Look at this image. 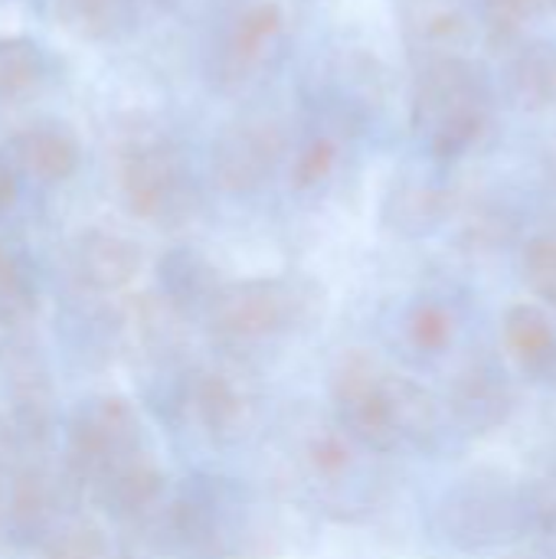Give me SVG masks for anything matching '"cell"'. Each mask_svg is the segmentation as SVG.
<instances>
[{
    "mask_svg": "<svg viewBox=\"0 0 556 559\" xmlns=\"http://www.w3.org/2000/svg\"><path fill=\"white\" fill-rule=\"evenodd\" d=\"M46 75V56L29 36H0V98L33 92Z\"/></svg>",
    "mask_w": 556,
    "mask_h": 559,
    "instance_id": "19",
    "label": "cell"
},
{
    "mask_svg": "<svg viewBox=\"0 0 556 559\" xmlns=\"http://www.w3.org/2000/svg\"><path fill=\"white\" fill-rule=\"evenodd\" d=\"M95 498L118 518H134L141 511H147L161 491H164V472L154 465V459L147 452L115 465L108 475H102L95 485Z\"/></svg>",
    "mask_w": 556,
    "mask_h": 559,
    "instance_id": "12",
    "label": "cell"
},
{
    "mask_svg": "<svg viewBox=\"0 0 556 559\" xmlns=\"http://www.w3.org/2000/svg\"><path fill=\"white\" fill-rule=\"evenodd\" d=\"M534 514H537V521H541L551 534H556V481L541 485L537 501H534Z\"/></svg>",
    "mask_w": 556,
    "mask_h": 559,
    "instance_id": "29",
    "label": "cell"
},
{
    "mask_svg": "<svg viewBox=\"0 0 556 559\" xmlns=\"http://www.w3.org/2000/svg\"><path fill=\"white\" fill-rule=\"evenodd\" d=\"M541 0H485V16H488V29H492V36L498 39H511L518 29H521V23H524V16L537 7Z\"/></svg>",
    "mask_w": 556,
    "mask_h": 559,
    "instance_id": "28",
    "label": "cell"
},
{
    "mask_svg": "<svg viewBox=\"0 0 556 559\" xmlns=\"http://www.w3.org/2000/svg\"><path fill=\"white\" fill-rule=\"evenodd\" d=\"M66 504V481L52 475L39 462H23L10 475L7 501H3V524L20 540H49L59 527Z\"/></svg>",
    "mask_w": 556,
    "mask_h": 559,
    "instance_id": "7",
    "label": "cell"
},
{
    "mask_svg": "<svg viewBox=\"0 0 556 559\" xmlns=\"http://www.w3.org/2000/svg\"><path fill=\"white\" fill-rule=\"evenodd\" d=\"M193 409H197V419L203 423V429L216 439L236 436L242 426V416H246V403H242L239 390L223 373H203L193 383Z\"/></svg>",
    "mask_w": 556,
    "mask_h": 559,
    "instance_id": "17",
    "label": "cell"
},
{
    "mask_svg": "<svg viewBox=\"0 0 556 559\" xmlns=\"http://www.w3.org/2000/svg\"><path fill=\"white\" fill-rule=\"evenodd\" d=\"M13 160L39 183H66L82 164V144L69 124L33 121L10 138Z\"/></svg>",
    "mask_w": 556,
    "mask_h": 559,
    "instance_id": "9",
    "label": "cell"
},
{
    "mask_svg": "<svg viewBox=\"0 0 556 559\" xmlns=\"http://www.w3.org/2000/svg\"><path fill=\"white\" fill-rule=\"evenodd\" d=\"M161 288L164 301H170L177 311L193 308V305H210L213 295L220 292L213 282V269L190 249H174L161 259Z\"/></svg>",
    "mask_w": 556,
    "mask_h": 559,
    "instance_id": "14",
    "label": "cell"
},
{
    "mask_svg": "<svg viewBox=\"0 0 556 559\" xmlns=\"http://www.w3.org/2000/svg\"><path fill=\"white\" fill-rule=\"evenodd\" d=\"M282 134L265 121H239L216 134L210 147V174L226 193L259 190L279 167Z\"/></svg>",
    "mask_w": 556,
    "mask_h": 559,
    "instance_id": "6",
    "label": "cell"
},
{
    "mask_svg": "<svg viewBox=\"0 0 556 559\" xmlns=\"http://www.w3.org/2000/svg\"><path fill=\"white\" fill-rule=\"evenodd\" d=\"M16 200V174L0 160V216L13 206Z\"/></svg>",
    "mask_w": 556,
    "mask_h": 559,
    "instance_id": "30",
    "label": "cell"
},
{
    "mask_svg": "<svg viewBox=\"0 0 556 559\" xmlns=\"http://www.w3.org/2000/svg\"><path fill=\"white\" fill-rule=\"evenodd\" d=\"M43 559H115V554L102 527L88 521H75V524L59 527L46 540Z\"/></svg>",
    "mask_w": 556,
    "mask_h": 559,
    "instance_id": "22",
    "label": "cell"
},
{
    "mask_svg": "<svg viewBox=\"0 0 556 559\" xmlns=\"http://www.w3.org/2000/svg\"><path fill=\"white\" fill-rule=\"evenodd\" d=\"M347 436V432H344ZM341 432H334V429H324V432H318L315 439H311V445H308V462H311V468L318 472V475H328V478H334V475H341L347 465H351V449H347V439H344Z\"/></svg>",
    "mask_w": 556,
    "mask_h": 559,
    "instance_id": "25",
    "label": "cell"
},
{
    "mask_svg": "<svg viewBox=\"0 0 556 559\" xmlns=\"http://www.w3.org/2000/svg\"><path fill=\"white\" fill-rule=\"evenodd\" d=\"M511 95L528 111H547L556 105V43H528L511 62Z\"/></svg>",
    "mask_w": 556,
    "mask_h": 559,
    "instance_id": "13",
    "label": "cell"
},
{
    "mask_svg": "<svg viewBox=\"0 0 556 559\" xmlns=\"http://www.w3.org/2000/svg\"><path fill=\"white\" fill-rule=\"evenodd\" d=\"M69 272L88 292H121L141 272V249L128 236L85 229L69 246Z\"/></svg>",
    "mask_w": 556,
    "mask_h": 559,
    "instance_id": "8",
    "label": "cell"
},
{
    "mask_svg": "<svg viewBox=\"0 0 556 559\" xmlns=\"http://www.w3.org/2000/svg\"><path fill=\"white\" fill-rule=\"evenodd\" d=\"M397 226L410 229V233H423L433 223H439L442 216V197L429 187H413V190H400L397 200Z\"/></svg>",
    "mask_w": 556,
    "mask_h": 559,
    "instance_id": "23",
    "label": "cell"
},
{
    "mask_svg": "<svg viewBox=\"0 0 556 559\" xmlns=\"http://www.w3.org/2000/svg\"><path fill=\"white\" fill-rule=\"evenodd\" d=\"M69 472L82 485H95L115 465L144 452L141 419L125 396L85 400L69 419Z\"/></svg>",
    "mask_w": 556,
    "mask_h": 559,
    "instance_id": "2",
    "label": "cell"
},
{
    "mask_svg": "<svg viewBox=\"0 0 556 559\" xmlns=\"http://www.w3.org/2000/svg\"><path fill=\"white\" fill-rule=\"evenodd\" d=\"M505 341L511 354L531 367L547 370L556 360V334L547 321V314L534 305H514L505 318Z\"/></svg>",
    "mask_w": 556,
    "mask_h": 559,
    "instance_id": "15",
    "label": "cell"
},
{
    "mask_svg": "<svg viewBox=\"0 0 556 559\" xmlns=\"http://www.w3.org/2000/svg\"><path fill=\"white\" fill-rule=\"evenodd\" d=\"M59 23L82 39H108L128 16V0H56Z\"/></svg>",
    "mask_w": 556,
    "mask_h": 559,
    "instance_id": "20",
    "label": "cell"
},
{
    "mask_svg": "<svg viewBox=\"0 0 556 559\" xmlns=\"http://www.w3.org/2000/svg\"><path fill=\"white\" fill-rule=\"evenodd\" d=\"M279 29H282L279 3H256V7H249L236 20L233 33L226 36V43L220 49V62H216L220 75L216 79H223L229 85L242 82L262 62V56L272 46V39L279 36Z\"/></svg>",
    "mask_w": 556,
    "mask_h": 559,
    "instance_id": "11",
    "label": "cell"
},
{
    "mask_svg": "<svg viewBox=\"0 0 556 559\" xmlns=\"http://www.w3.org/2000/svg\"><path fill=\"white\" fill-rule=\"evenodd\" d=\"M39 305L36 278L29 259L13 249L10 242H0V324L23 328L33 321Z\"/></svg>",
    "mask_w": 556,
    "mask_h": 559,
    "instance_id": "16",
    "label": "cell"
},
{
    "mask_svg": "<svg viewBox=\"0 0 556 559\" xmlns=\"http://www.w3.org/2000/svg\"><path fill=\"white\" fill-rule=\"evenodd\" d=\"M334 154H338V151H334V144H331L328 138L311 141V144L298 154V160H295V187H301V190L318 187V183L331 174Z\"/></svg>",
    "mask_w": 556,
    "mask_h": 559,
    "instance_id": "27",
    "label": "cell"
},
{
    "mask_svg": "<svg viewBox=\"0 0 556 559\" xmlns=\"http://www.w3.org/2000/svg\"><path fill=\"white\" fill-rule=\"evenodd\" d=\"M410 334H413L416 347H423V350H442L452 341V318L442 308H436V305H423L413 314Z\"/></svg>",
    "mask_w": 556,
    "mask_h": 559,
    "instance_id": "26",
    "label": "cell"
},
{
    "mask_svg": "<svg viewBox=\"0 0 556 559\" xmlns=\"http://www.w3.org/2000/svg\"><path fill=\"white\" fill-rule=\"evenodd\" d=\"M514 396L505 380L492 364H475L469 367L456 386H452V409L459 423L472 432H492L511 416Z\"/></svg>",
    "mask_w": 556,
    "mask_h": 559,
    "instance_id": "10",
    "label": "cell"
},
{
    "mask_svg": "<svg viewBox=\"0 0 556 559\" xmlns=\"http://www.w3.org/2000/svg\"><path fill=\"white\" fill-rule=\"evenodd\" d=\"M390 383L393 370H387L374 354L351 350L347 357H341L331 380V396L347 439H357L360 445L377 452H390L400 445L390 406Z\"/></svg>",
    "mask_w": 556,
    "mask_h": 559,
    "instance_id": "3",
    "label": "cell"
},
{
    "mask_svg": "<svg viewBox=\"0 0 556 559\" xmlns=\"http://www.w3.org/2000/svg\"><path fill=\"white\" fill-rule=\"evenodd\" d=\"M118 187L125 206L147 223H180L197 203L180 154L164 141L131 144L118 164Z\"/></svg>",
    "mask_w": 556,
    "mask_h": 559,
    "instance_id": "4",
    "label": "cell"
},
{
    "mask_svg": "<svg viewBox=\"0 0 556 559\" xmlns=\"http://www.w3.org/2000/svg\"><path fill=\"white\" fill-rule=\"evenodd\" d=\"M390 406H393V423H397L400 442L426 445L436 436V406H433V396L423 386H416L410 377L393 373Z\"/></svg>",
    "mask_w": 556,
    "mask_h": 559,
    "instance_id": "18",
    "label": "cell"
},
{
    "mask_svg": "<svg viewBox=\"0 0 556 559\" xmlns=\"http://www.w3.org/2000/svg\"><path fill=\"white\" fill-rule=\"evenodd\" d=\"M410 29L416 36V46H426L433 56H459V46L469 39V20L456 7H426L410 20Z\"/></svg>",
    "mask_w": 556,
    "mask_h": 559,
    "instance_id": "21",
    "label": "cell"
},
{
    "mask_svg": "<svg viewBox=\"0 0 556 559\" xmlns=\"http://www.w3.org/2000/svg\"><path fill=\"white\" fill-rule=\"evenodd\" d=\"M488 88L475 62L462 56L429 59L413 88V128L436 157H462L485 131Z\"/></svg>",
    "mask_w": 556,
    "mask_h": 559,
    "instance_id": "1",
    "label": "cell"
},
{
    "mask_svg": "<svg viewBox=\"0 0 556 559\" xmlns=\"http://www.w3.org/2000/svg\"><path fill=\"white\" fill-rule=\"evenodd\" d=\"M115 559H125V557H115Z\"/></svg>",
    "mask_w": 556,
    "mask_h": 559,
    "instance_id": "31",
    "label": "cell"
},
{
    "mask_svg": "<svg viewBox=\"0 0 556 559\" xmlns=\"http://www.w3.org/2000/svg\"><path fill=\"white\" fill-rule=\"evenodd\" d=\"M551 3H556V0H551Z\"/></svg>",
    "mask_w": 556,
    "mask_h": 559,
    "instance_id": "32",
    "label": "cell"
},
{
    "mask_svg": "<svg viewBox=\"0 0 556 559\" xmlns=\"http://www.w3.org/2000/svg\"><path fill=\"white\" fill-rule=\"evenodd\" d=\"M301 314V298L292 285L272 278H249L223 285L206 305L210 328L229 341L272 337L292 328Z\"/></svg>",
    "mask_w": 556,
    "mask_h": 559,
    "instance_id": "5",
    "label": "cell"
},
{
    "mask_svg": "<svg viewBox=\"0 0 556 559\" xmlns=\"http://www.w3.org/2000/svg\"><path fill=\"white\" fill-rule=\"evenodd\" d=\"M524 275L531 288L556 305V233L537 236L524 252Z\"/></svg>",
    "mask_w": 556,
    "mask_h": 559,
    "instance_id": "24",
    "label": "cell"
}]
</instances>
